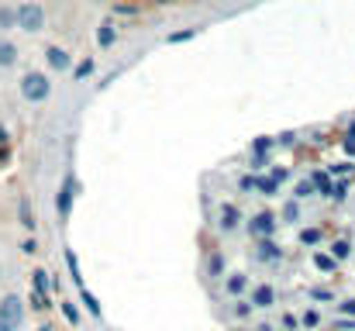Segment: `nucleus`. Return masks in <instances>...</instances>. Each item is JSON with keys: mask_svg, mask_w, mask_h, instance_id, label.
Here are the masks:
<instances>
[{"mask_svg": "<svg viewBox=\"0 0 355 331\" xmlns=\"http://www.w3.org/2000/svg\"><path fill=\"white\" fill-rule=\"evenodd\" d=\"M17 87H21V97H24L28 104H45V101L52 97V80H49L45 73H38V69H28Z\"/></svg>", "mask_w": 355, "mask_h": 331, "instance_id": "obj_1", "label": "nucleus"}, {"mask_svg": "<svg viewBox=\"0 0 355 331\" xmlns=\"http://www.w3.org/2000/svg\"><path fill=\"white\" fill-rule=\"evenodd\" d=\"M14 7H17V28H21V31H28V35L45 31V7H42L38 0H21V3H14Z\"/></svg>", "mask_w": 355, "mask_h": 331, "instance_id": "obj_2", "label": "nucleus"}, {"mask_svg": "<svg viewBox=\"0 0 355 331\" xmlns=\"http://www.w3.org/2000/svg\"><path fill=\"white\" fill-rule=\"evenodd\" d=\"M0 321L10 325V328H17V325L24 321V300L14 297V294H7V297L0 300Z\"/></svg>", "mask_w": 355, "mask_h": 331, "instance_id": "obj_3", "label": "nucleus"}, {"mask_svg": "<svg viewBox=\"0 0 355 331\" xmlns=\"http://www.w3.org/2000/svg\"><path fill=\"white\" fill-rule=\"evenodd\" d=\"M276 228H279V218H276V214H269V211H259L255 218L248 221V231H252L255 238H272V235H276Z\"/></svg>", "mask_w": 355, "mask_h": 331, "instance_id": "obj_4", "label": "nucleus"}, {"mask_svg": "<svg viewBox=\"0 0 355 331\" xmlns=\"http://www.w3.org/2000/svg\"><path fill=\"white\" fill-rule=\"evenodd\" d=\"M45 62H49L52 73H73V56L62 45H49L45 49Z\"/></svg>", "mask_w": 355, "mask_h": 331, "instance_id": "obj_5", "label": "nucleus"}, {"mask_svg": "<svg viewBox=\"0 0 355 331\" xmlns=\"http://www.w3.org/2000/svg\"><path fill=\"white\" fill-rule=\"evenodd\" d=\"M73 201H76V180L66 176V183H62L59 194H55V211H59V218H69V214H73Z\"/></svg>", "mask_w": 355, "mask_h": 331, "instance_id": "obj_6", "label": "nucleus"}, {"mask_svg": "<svg viewBox=\"0 0 355 331\" xmlns=\"http://www.w3.org/2000/svg\"><path fill=\"white\" fill-rule=\"evenodd\" d=\"M272 304H276V290H272L269 283H259V287L252 290V307L266 311V307H272Z\"/></svg>", "mask_w": 355, "mask_h": 331, "instance_id": "obj_7", "label": "nucleus"}, {"mask_svg": "<svg viewBox=\"0 0 355 331\" xmlns=\"http://www.w3.org/2000/svg\"><path fill=\"white\" fill-rule=\"evenodd\" d=\"M255 255H259L262 262H279V259H283V248H279L272 238H259V248H255Z\"/></svg>", "mask_w": 355, "mask_h": 331, "instance_id": "obj_8", "label": "nucleus"}, {"mask_svg": "<svg viewBox=\"0 0 355 331\" xmlns=\"http://www.w3.org/2000/svg\"><path fill=\"white\" fill-rule=\"evenodd\" d=\"M17 59H21L17 45H14L10 38H0V69H10V66H17Z\"/></svg>", "mask_w": 355, "mask_h": 331, "instance_id": "obj_9", "label": "nucleus"}, {"mask_svg": "<svg viewBox=\"0 0 355 331\" xmlns=\"http://www.w3.org/2000/svg\"><path fill=\"white\" fill-rule=\"evenodd\" d=\"M238 221H241V211H238L235 204H221V211H218V224H221L225 231H235Z\"/></svg>", "mask_w": 355, "mask_h": 331, "instance_id": "obj_10", "label": "nucleus"}, {"mask_svg": "<svg viewBox=\"0 0 355 331\" xmlns=\"http://www.w3.org/2000/svg\"><path fill=\"white\" fill-rule=\"evenodd\" d=\"M118 42V28H114V21H104L101 28H97V45L101 49H111Z\"/></svg>", "mask_w": 355, "mask_h": 331, "instance_id": "obj_11", "label": "nucleus"}, {"mask_svg": "<svg viewBox=\"0 0 355 331\" xmlns=\"http://www.w3.org/2000/svg\"><path fill=\"white\" fill-rule=\"evenodd\" d=\"M14 28H17V7L0 3V35H7V31H14Z\"/></svg>", "mask_w": 355, "mask_h": 331, "instance_id": "obj_12", "label": "nucleus"}, {"mask_svg": "<svg viewBox=\"0 0 355 331\" xmlns=\"http://www.w3.org/2000/svg\"><path fill=\"white\" fill-rule=\"evenodd\" d=\"M225 290H228L232 297L245 294V290H248V276H245V273H232V276L225 280Z\"/></svg>", "mask_w": 355, "mask_h": 331, "instance_id": "obj_13", "label": "nucleus"}, {"mask_svg": "<svg viewBox=\"0 0 355 331\" xmlns=\"http://www.w3.org/2000/svg\"><path fill=\"white\" fill-rule=\"evenodd\" d=\"M31 283H35V294H42V297H49V290H52V283H49V273H45V269H35V273H31Z\"/></svg>", "mask_w": 355, "mask_h": 331, "instance_id": "obj_14", "label": "nucleus"}, {"mask_svg": "<svg viewBox=\"0 0 355 331\" xmlns=\"http://www.w3.org/2000/svg\"><path fill=\"white\" fill-rule=\"evenodd\" d=\"M80 300H83V307H87V311L94 314V318H101V314H104V307L97 304V297H94V294H90L87 287H80Z\"/></svg>", "mask_w": 355, "mask_h": 331, "instance_id": "obj_15", "label": "nucleus"}, {"mask_svg": "<svg viewBox=\"0 0 355 331\" xmlns=\"http://www.w3.org/2000/svg\"><path fill=\"white\" fill-rule=\"evenodd\" d=\"M94 69H97L94 59H80V62L73 66V80H87V76H94Z\"/></svg>", "mask_w": 355, "mask_h": 331, "instance_id": "obj_16", "label": "nucleus"}, {"mask_svg": "<svg viewBox=\"0 0 355 331\" xmlns=\"http://www.w3.org/2000/svg\"><path fill=\"white\" fill-rule=\"evenodd\" d=\"M311 183L318 187V194H321V197H331V190H335V183H331L324 173H311Z\"/></svg>", "mask_w": 355, "mask_h": 331, "instance_id": "obj_17", "label": "nucleus"}, {"mask_svg": "<svg viewBox=\"0 0 355 331\" xmlns=\"http://www.w3.org/2000/svg\"><path fill=\"white\" fill-rule=\"evenodd\" d=\"M255 190H259L262 197H276V194H279V183H276L272 176H262V180H255Z\"/></svg>", "mask_w": 355, "mask_h": 331, "instance_id": "obj_18", "label": "nucleus"}, {"mask_svg": "<svg viewBox=\"0 0 355 331\" xmlns=\"http://www.w3.org/2000/svg\"><path fill=\"white\" fill-rule=\"evenodd\" d=\"M197 31H200V28H183V31H173V35H166V42H169V45H183V42L197 38Z\"/></svg>", "mask_w": 355, "mask_h": 331, "instance_id": "obj_19", "label": "nucleus"}, {"mask_svg": "<svg viewBox=\"0 0 355 331\" xmlns=\"http://www.w3.org/2000/svg\"><path fill=\"white\" fill-rule=\"evenodd\" d=\"M335 262H338L335 255H328V252H314V266H318L321 273H331V269H335Z\"/></svg>", "mask_w": 355, "mask_h": 331, "instance_id": "obj_20", "label": "nucleus"}, {"mask_svg": "<svg viewBox=\"0 0 355 331\" xmlns=\"http://www.w3.org/2000/svg\"><path fill=\"white\" fill-rule=\"evenodd\" d=\"M283 221H286V224H297V221H300V204H297V197L283 204Z\"/></svg>", "mask_w": 355, "mask_h": 331, "instance_id": "obj_21", "label": "nucleus"}, {"mask_svg": "<svg viewBox=\"0 0 355 331\" xmlns=\"http://www.w3.org/2000/svg\"><path fill=\"white\" fill-rule=\"evenodd\" d=\"M314 190H318V187H314L311 180H300V183H297V190H293V197H297V201H304V197H314Z\"/></svg>", "mask_w": 355, "mask_h": 331, "instance_id": "obj_22", "label": "nucleus"}, {"mask_svg": "<svg viewBox=\"0 0 355 331\" xmlns=\"http://www.w3.org/2000/svg\"><path fill=\"white\" fill-rule=\"evenodd\" d=\"M331 255H335V259H349V255H352V245H349L345 238H338V241L331 245Z\"/></svg>", "mask_w": 355, "mask_h": 331, "instance_id": "obj_23", "label": "nucleus"}, {"mask_svg": "<svg viewBox=\"0 0 355 331\" xmlns=\"http://www.w3.org/2000/svg\"><path fill=\"white\" fill-rule=\"evenodd\" d=\"M59 307H62V314H66V321H69V325H80V311H76L69 300H59Z\"/></svg>", "mask_w": 355, "mask_h": 331, "instance_id": "obj_24", "label": "nucleus"}, {"mask_svg": "<svg viewBox=\"0 0 355 331\" xmlns=\"http://www.w3.org/2000/svg\"><path fill=\"white\" fill-rule=\"evenodd\" d=\"M300 241H304V245H318V241H321V231H318V228H307V231H300Z\"/></svg>", "mask_w": 355, "mask_h": 331, "instance_id": "obj_25", "label": "nucleus"}, {"mask_svg": "<svg viewBox=\"0 0 355 331\" xmlns=\"http://www.w3.org/2000/svg\"><path fill=\"white\" fill-rule=\"evenodd\" d=\"M221 269H225V255H211V262H207V273H211V276H221Z\"/></svg>", "mask_w": 355, "mask_h": 331, "instance_id": "obj_26", "label": "nucleus"}, {"mask_svg": "<svg viewBox=\"0 0 355 331\" xmlns=\"http://www.w3.org/2000/svg\"><path fill=\"white\" fill-rule=\"evenodd\" d=\"M300 325H304V328H318V325H321V314H318V311H304Z\"/></svg>", "mask_w": 355, "mask_h": 331, "instance_id": "obj_27", "label": "nucleus"}, {"mask_svg": "<svg viewBox=\"0 0 355 331\" xmlns=\"http://www.w3.org/2000/svg\"><path fill=\"white\" fill-rule=\"evenodd\" d=\"M28 304H31V311H45V307H49V297H42V294H31V297H28Z\"/></svg>", "mask_w": 355, "mask_h": 331, "instance_id": "obj_28", "label": "nucleus"}, {"mask_svg": "<svg viewBox=\"0 0 355 331\" xmlns=\"http://www.w3.org/2000/svg\"><path fill=\"white\" fill-rule=\"evenodd\" d=\"M21 224H24L28 231H35V214L28 211V204H21Z\"/></svg>", "mask_w": 355, "mask_h": 331, "instance_id": "obj_29", "label": "nucleus"}, {"mask_svg": "<svg viewBox=\"0 0 355 331\" xmlns=\"http://www.w3.org/2000/svg\"><path fill=\"white\" fill-rule=\"evenodd\" d=\"M255 307H252V300H235V314L238 318H248Z\"/></svg>", "mask_w": 355, "mask_h": 331, "instance_id": "obj_30", "label": "nucleus"}, {"mask_svg": "<svg viewBox=\"0 0 355 331\" xmlns=\"http://www.w3.org/2000/svg\"><path fill=\"white\" fill-rule=\"evenodd\" d=\"M21 252H24V255H35V252H38V241H35V238H24V241H21Z\"/></svg>", "mask_w": 355, "mask_h": 331, "instance_id": "obj_31", "label": "nucleus"}, {"mask_svg": "<svg viewBox=\"0 0 355 331\" xmlns=\"http://www.w3.org/2000/svg\"><path fill=\"white\" fill-rule=\"evenodd\" d=\"M338 314H345V318H355V300H342V304H338Z\"/></svg>", "mask_w": 355, "mask_h": 331, "instance_id": "obj_32", "label": "nucleus"}, {"mask_svg": "<svg viewBox=\"0 0 355 331\" xmlns=\"http://www.w3.org/2000/svg\"><path fill=\"white\" fill-rule=\"evenodd\" d=\"M269 176H272V180H276V183H283V180H286V176H290V169H286V166H276V169H272V173H269Z\"/></svg>", "mask_w": 355, "mask_h": 331, "instance_id": "obj_33", "label": "nucleus"}, {"mask_svg": "<svg viewBox=\"0 0 355 331\" xmlns=\"http://www.w3.org/2000/svg\"><path fill=\"white\" fill-rule=\"evenodd\" d=\"M114 14H138V7H135V3H118Z\"/></svg>", "mask_w": 355, "mask_h": 331, "instance_id": "obj_34", "label": "nucleus"}, {"mask_svg": "<svg viewBox=\"0 0 355 331\" xmlns=\"http://www.w3.org/2000/svg\"><path fill=\"white\" fill-rule=\"evenodd\" d=\"M335 328L338 331H355V318H349V321H345V318H342V321H335Z\"/></svg>", "mask_w": 355, "mask_h": 331, "instance_id": "obj_35", "label": "nucleus"}, {"mask_svg": "<svg viewBox=\"0 0 355 331\" xmlns=\"http://www.w3.org/2000/svg\"><path fill=\"white\" fill-rule=\"evenodd\" d=\"M238 187H241L245 194H248V190H255V176H241V183H238Z\"/></svg>", "mask_w": 355, "mask_h": 331, "instance_id": "obj_36", "label": "nucleus"}, {"mask_svg": "<svg viewBox=\"0 0 355 331\" xmlns=\"http://www.w3.org/2000/svg\"><path fill=\"white\" fill-rule=\"evenodd\" d=\"M331 173H352V162H338V166H331Z\"/></svg>", "mask_w": 355, "mask_h": 331, "instance_id": "obj_37", "label": "nucleus"}, {"mask_svg": "<svg viewBox=\"0 0 355 331\" xmlns=\"http://www.w3.org/2000/svg\"><path fill=\"white\" fill-rule=\"evenodd\" d=\"M311 297H314V300H331V294H328V290H311Z\"/></svg>", "mask_w": 355, "mask_h": 331, "instance_id": "obj_38", "label": "nucleus"}, {"mask_svg": "<svg viewBox=\"0 0 355 331\" xmlns=\"http://www.w3.org/2000/svg\"><path fill=\"white\" fill-rule=\"evenodd\" d=\"M7 155H10V152H7V145H0V166L7 162Z\"/></svg>", "mask_w": 355, "mask_h": 331, "instance_id": "obj_39", "label": "nucleus"}, {"mask_svg": "<svg viewBox=\"0 0 355 331\" xmlns=\"http://www.w3.org/2000/svg\"><path fill=\"white\" fill-rule=\"evenodd\" d=\"M0 145H7V128L0 124Z\"/></svg>", "mask_w": 355, "mask_h": 331, "instance_id": "obj_40", "label": "nucleus"}, {"mask_svg": "<svg viewBox=\"0 0 355 331\" xmlns=\"http://www.w3.org/2000/svg\"><path fill=\"white\" fill-rule=\"evenodd\" d=\"M0 331H14V328H10V325H3V321H0Z\"/></svg>", "mask_w": 355, "mask_h": 331, "instance_id": "obj_41", "label": "nucleus"}, {"mask_svg": "<svg viewBox=\"0 0 355 331\" xmlns=\"http://www.w3.org/2000/svg\"><path fill=\"white\" fill-rule=\"evenodd\" d=\"M152 3H173V0H152Z\"/></svg>", "mask_w": 355, "mask_h": 331, "instance_id": "obj_42", "label": "nucleus"}, {"mask_svg": "<svg viewBox=\"0 0 355 331\" xmlns=\"http://www.w3.org/2000/svg\"><path fill=\"white\" fill-rule=\"evenodd\" d=\"M0 276H3V266H0Z\"/></svg>", "mask_w": 355, "mask_h": 331, "instance_id": "obj_43", "label": "nucleus"}]
</instances>
